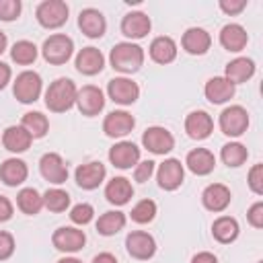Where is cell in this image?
<instances>
[{"label":"cell","instance_id":"obj_1","mask_svg":"<svg viewBox=\"0 0 263 263\" xmlns=\"http://www.w3.org/2000/svg\"><path fill=\"white\" fill-rule=\"evenodd\" d=\"M109 64L113 70H117L121 74H134L144 64V49L132 41L115 43L109 53Z\"/></svg>","mask_w":263,"mask_h":263},{"label":"cell","instance_id":"obj_15","mask_svg":"<svg viewBox=\"0 0 263 263\" xmlns=\"http://www.w3.org/2000/svg\"><path fill=\"white\" fill-rule=\"evenodd\" d=\"M134 127H136V117L123 109L111 111L103 119V132L109 138H123V136L132 134Z\"/></svg>","mask_w":263,"mask_h":263},{"label":"cell","instance_id":"obj_11","mask_svg":"<svg viewBox=\"0 0 263 263\" xmlns=\"http://www.w3.org/2000/svg\"><path fill=\"white\" fill-rule=\"evenodd\" d=\"M76 107L86 117L99 115L103 111V107H105V95H103V90L99 86H95V84H84L76 92Z\"/></svg>","mask_w":263,"mask_h":263},{"label":"cell","instance_id":"obj_24","mask_svg":"<svg viewBox=\"0 0 263 263\" xmlns=\"http://www.w3.org/2000/svg\"><path fill=\"white\" fill-rule=\"evenodd\" d=\"M236 92V86L232 82H228L224 76H214L205 82L203 86V95L212 105H222L228 103Z\"/></svg>","mask_w":263,"mask_h":263},{"label":"cell","instance_id":"obj_52","mask_svg":"<svg viewBox=\"0 0 263 263\" xmlns=\"http://www.w3.org/2000/svg\"><path fill=\"white\" fill-rule=\"evenodd\" d=\"M257 263H263V261H257Z\"/></svg>","mask_w":263,"mask_h":263},{"label":"cell","instance_id":"obj_3","mask_svg":"<svg viewBox=\"0 0 263 263\" xmlns=\"http://www.w3.org/2000/svg\"><path fill=\"white\" fill-rule=\"evenodd\" d=\"M74 53V41L66 33H53L49 35L41 45V55L51 66L66 64Z\"/></svg>","mask_w":263,"mask_h":263},{"label":"cell","instance_id":"obj_31","mask_svg":"<svg viewBox=\"0 0 263 263\" xmlns=\"http://www.w3.org/2000/svg\"><path fill=\"white\" fill-rule=\"evenodd\" d=\"M238 232H240L238 222H236V218H232V216H220V218H216L214 224H212V236H214L218 242H222V245L234 242V240L238 238Z\"/></svg>","mask_w":263,"mask_h":263},{"label":"cell","instance_id":"obj_43","mask_svg":"<svg viewBox=\"0 0 263 263\" xmlns=\"http://www.w3.org/2000/svg\"><path fill=\"white\" fill-rule=\"evenodd\" d=\"M16 245H14V236L6 230H0V261H6L12 257Z\"/></svg>","mask_w":263,"mask_h":263},{"label":"cell","instance_id":"obj_9","mask_svg":"<svg viewBox=\"0 0 263 263\" xmlns=\"http://www.w3.org/2000/svg\"><path fill=\"white\" fill-rule=\"evenodd\" d=\"M107 95L117 105H134L140 97V86L125 76H115L107 82Z\"/></svg>","mask_w":263,"mask_h":263},{"label":"cell","instance_id":"obj_39","mask_svg":"<svg viewBox=\"0 0 263 263\" xmlns=\"http://www.w3.org/2000/svg\"><path fill=\"white\" fill-rule=\"evenodd\" d=\"M70 220L78 226H86L92 218H95V208L90 203H76L72 210H70Z\"/></svg>","mask_w":263,"mask_h":263},{"label":"cell","instance_id":"obj_41","mask_svg":"<svg viewBox=\"0 0 263 263\" xmlns=\"http://www.w3.org/2000/svg\"><path fill=\"white\" fill-rule=\"evenodd\" d=\"M247 183H249V187L255 195H263V164L261 162L253 164V168L249 171Z\"/></svg>","mask_w":263,"mask_h":263},{"label":"cell","instance_id":"obj_14","mask_svg":"<svg viewBox=\"0 0 263 263\" xmlns=\"http://www.w3.org/2000/svg\"><path fill=\"white\" fill-rule=\"evenodd\" d=\"M39 173L45 181L53 185H62L68 181V164L58 152H45L39 160Z\"/></svg>","mask_w":263,"mask_h":263},{"label":"cell","instance_id":"obj_32","mask_svg":"<svg viewBox=\"0 0 263 263\" xmlns=\"http://www.w3.org/2000/svg\"><path fill=\"white\" fill-rule=\"evenodd\" d=\"M125 222H127V218H125L123 212L109 210V212H105V214L99 216V220H97V232L101 236H115L119 230L125 228Z\"/></svg>","mask_w":263,"mask_h":263},{"label":"cell","instance_id":"obj_48","mask_svg":"<svg viewBox=\"0 0 263 263\" xmlns=\"http://www.w3.org/2000/svg\"><path fill=\"white\" fill-rule=\"evenodd\" d=\"M10 78H12V70H10V66L4 64V62H0V90L6 88V84L10 82Z\"/></svg>","mask_w":263,"mask_h":263},{"label":"cell","instance_id":"obj_17","mask_svg":"<svg viewBox=\"0 0 263 263\" xmlns=\"http://www.w3.org/2000/svg\"><path fill=\"white\" fill-rule=\"evenodd\" d=\"M78 29L88 39H101L107 31V18L99 8H82L78 14Z\"/></svg>","mask_w":263,"mask_h":263},{"label":"cell","instance_id":"obj_18","mask_svg":"<svg viewBox=\"0 0 263 263\" xmlns=\"http://www.w3.org/2000/svg\"><path fill=\"white\" fill-rule=\"evenodd\" d=\"M119 29H121V35H125L127 39H144L152 29V21L146 12L132 10L121 18Z\"/></svg>","mask_w":263,"mask_h":263},{"label":"cell","instance_id":"obj_13","mask_svg":"<svg viewBox=\"0 0 263 263\" xmlns=\"http://www.w3.org/2000/svg\"><path fill=\"white\" fill-rule=\"evenodd\" d=\"M51 245L62 253H78L86 245V234L74 226H62L51 234Z\"/></svg>","mask_w":263,"mask_h":263},{"label":"cell","instance_id":"obj_33","mask_svg":"<svg viewBox=\"0 0 263 263\" xmlns=\"http://www.w3.org/2000/svg\"><path fill=\"white\" fill-rule=\"evenodd\" d=\"M16 208L27 216H35L43 208V195L35 187H23L16 193Z\"/></svg>","mask_w":263,"mask_h":263},{"label":"cell","instance_id":"obj_45","mask_svg":"<svg viewBox=\"0 0 263 263\" xmlns=\"http://www.w3.org/2000/svg\"><path fill=\"white\" fill-rule=\"evenodd\" d=\"M247 220H249V224H251L253 228H263V201H261V199L255 201V203L249 208Z\"/></svg>","mask_w":263,"mask_h":263},{"label":"cell","instance_id":"obj_25","mask_svg":"<svg viewBox=\"0 0 263 263\" xmlns=\"http://www.w3.org/2000/svg\"><path fill=\"white\" fill-rule=\"evenodd\" d=\"M185 164H187V168H189L193 175L205 177V175H210V173L214 171V166H216V156H214V152L208 150V148H193L191 152H187Z\"/></svg>","mask_w":263,"mask_h":263},{"label":"cell","instance_id":"obj_10","mask_svg":"<svg viewBox=\"0 0 263 263\" xmlns=\"http://www.w3.org/2000/svg\"><path fill=\"white\" fill-rule=\"evenodd\" d=\"M125 249H127L129 257H134L138 261H148L156 253V240L152 234H148L144 230H132L125 236Z\"/></svg>","mask_w":263,"mask_h":263},{"label":"cell","instance_id":"obj_50","mask_svg":"<svg viewBox=\"0 0 263 263\" xmlns=\"http://www.w3.org/2000/svg\"><path fill=\"white\" fill-rule=\"evenodd\" d=\"M6 45H8V37H6L4 31H0V55L6 51Z\"/></svg>","mask_w":263,"mask_h":263},{"label":"cell","instance_id":"obj_6","mask_svg":"<svg viewBox=\"0 0 263 263\" xmlns=\"http://www.w3.org/2000/svg\"><path fill=\"white\" fill-rule=\"evenodd\" d=\"M249 113L242 105H230L226 109H222L220 117H218V125L222 129L224 136L228 138H238L247 132L249 127Z\"/></svg>","mask_w":263,"mask_h":263},{"label":"cell","instance_id":"obj_21","mask_svg":"<svg viewBox=\"0 0 263 263\" xmlns=\"http://www.w3.org/2000/svg\"><path fill=\"white\" fill-rule=\"evenodd\" d=\"M74 66L80 74L84 76H95L99 72H103L105 68V55L101 53V49L97 47H82L78 53H76V60H74Z\"/></svg>","mask_w":263,"mask_h":263},{"label":"cell","instance_id":"obj_2","mask_svg":"<svg viewBox=\"0 0 263 263\" xmlns=\"http://www.w3.org/2000/svg\"><path fill=\"white\" fill-rule=\"evenodd\" d=\"M76 84L70 78H55L45 90V107L51 113H66L76 105Z\"/></svg>","mask_w":263,"mask_h":263},{"label":"cell","instance_id":"obj_26","mask_svg":"<svg viewBox=\"0 0 263 263\" xmlns=\"http://www.w3.org/2000/svg\"><path fill=\"white\" fill-rule=\"evenodd\" d=\"M27 177H29V168L27 162L21 158H6L0 164V181L6 187H18L27 181Z\"/></svg>","mask_w":263,"mask_h":263},{"label":"cell","instance_id":"obj_12","mask_svg":"<svg viewBox=\"0 0 263 263\" xmlns=\"http://www.w3.org/2000/svg\"><path fill=\"white\" fill-rule=\"evenodd\" d=\"M107 177V168L103 162L99 160H90V162H84V164H78L76 171H74V179H76V185L80 189H86V191H92L97 189Z\"/></svg>","mask_w":263,"mask_h":263},{"label":"cell","instance_id":"obj_8","mask_svg":"<svg viewBox=\"0 0 263 263\" xmlns=\"http://www.w3.org/2000/svg\"><path fill=\"white\" fill-rule=\"evenodd\" d=\"M156 181H158V187L160 189L175 191L185 181V166L181 164L179 158H166L156 168Z\"/></svg>","mask_w":263,"mask_h":263},{"label":"cell","instance_id":"obj_38","mask_svg":"<svg viewBox=\"0 0 263 263\" xmlns=\"http://www.w3.org/2000/svg\"><path fill=\"white\" fill-rule=\"evenodd\" d=\"M154 216H156V203L152 199H140L129 212V218L136 224H148L154 220Z\"/></svg>","mask_w":263,"mask_h":263},{"label":"cell","instance_id":"obj_28","mask_svg":"<svg viewBox=\"0 0 263 263\" xmlns=\"http://www.w3.org/2000/svg\"><path fill=\"white\" fill-rule=\"evenodd\" d=\"M134 197V187L125 177H113L105 185V199L113 205H125Z\"/></svg>","mask_w":263,"mask_h":263},{"label":"cell","instance_id":"obj_46","mask_svg":"<svg viewBox=\"0 0 263 263\" xmlns=\"http://www.w3.org/2000/svg\"><path fill=\"white\" fill-rule=\"evenodd\" d=\"M14 214V205L6 195H0V222H8Z\"/></svg>","mask_w":263,"mask_h":263},{"label":"cell","instance_id":"obj_36","mask_svg":"<svg viewBox=\"0 0 263 263\" xmlns=\"http://www.w3.org/2000/svg\"><path fill=\"white\" fill-rule=\"evenodd\" d=\"M37 53H39L37 45H35L33 41H27V39H21V41H16V43L10 47V58H12V62H16L18 66H29V64H33V62L37 60Z\"/></svg>","mask_w":263,"mask_h":263},{"label":"cell","instance_id":"obj_4","mask_svg":"<svg viewBox=\"0 0 263 263\" xmlns=\"http://www.w3.org/2000/svg\"><path fill=\"white\" fill-rule=\"evenodd\" d=\"M41 90H43V80L35 70L21 72L12 82V95L23 105L35 103L41 97Z\"/></svg>","mask_w":263,"mask_h":263},{"label":"cell","instance_id":"obj_44","mask_svg":"<svg viewBox=\"0 0 263 263\" xmlns=\"http://www.w3.org/2000/svg\"><path fill=\"white\" fill-rule=\"evenodd\" d=\"M218 6H220V10L224 14L234 16V14H240L247 8V0H220Z\"/></svg>","mask_w":263,"mask_h":263},{"label":"cell","instance_id":"obj_30","mask_svg":"<svg viewBox=\"0 0 263 263\" xmlns=\"http://www.w3.org/2000/svg\"><path fill=\"white\" fill-rule=\"evenodd\" d=\"M148 53H150L152 62H156V64H171L177 58V43L168 35L154 37L148 47Z\"/></svg>","mask_w":263,"mask_h":263},{"label":"cell","instance_id":"obj_23","mask_svg":"<svg viewBox=\"0 0 263 263\" xmlns=\"http://www.w3.org/2000/svg\"><path fill=\"white\" fill-rule=\"evenodd\" d=\"M249 43V35H247V29L238 23H228L220 29V45L226 49V51H232V53H238L247 47Z\"/></svg>","mask_w":263,"mask_h":263},{"label":"cell","instance_id":"obj_27","mask_svg":"<svg viewBox=\"0 0 263 263\" xmlns=\"http://www.w3.org/2000/svg\"><path fill=\"white\" fill-rule=\"evenodd\" d=\"M253 74H255V62H253L251 58H242V55L230 60V62L226 64V68H224V78H226L228 82H232L234 86H236V84H242V82H247V80H251Z\"/></svg>","mask_w":263,"mask_h":263},{"label":"cell","instance_id":"obj_5","mask_svg":"<svg viewBox=\"0 0 263 263\" xmlns=\"http://www.w3.org/2000/svg\"><path fill=\"white\" fill-rule=\"evenodd\" d=\"M70 8L64 0H43L35 8V18L43 29H60L66 25Z\"/></svg>","mask_w":263,"mask_h":263},{"label":"cell","instance_id":"obj_16","mask_svg":"<svg viewBox=\"0 0 263 263\" xmlns=\"http://www.w3.org/2000/svg\"><path fill=\"white\" fill-rule=\"evenodd\" d=\"M109 162L115 168L127 171V168L136 166L140 162V148L134 142L121 140V142H117V144H113L109 148Z\"/></svg>","mask_w":263,"mask_h":263},{"label":"cell","instance_id":"obj_40","mask_svg":"<svg viewBox=\"0 0 263 263\" xmlns=\"http://www.w3.org/2000/svg\"><path fill=\"white\" fill-rule=\"evenodd\" d=\"M21 10H23L21 0H0V21H4V23L16 21Z\"/></svg>","mask_w":263,"mask_h":263},{"label":"cell","instance_id":"obj_7","mask_svg":"<svg viewBox=\"0 0 263 263\" xmlns=\"http://www.w3.org/2000/svg\"><path fill=\"white\" fill-rule=\"evenodd\" d=\"M142 146L152 152V154H158V156H164L168 154L173 148H175V138L173 134L162 127V125H152L148 127L144 134H142Z\"/></svg>","mask_w":263,"mask_h":263},{"label":"cell","instance_id":"obj_19","mask_svg":"<svg viewBox=\"0 0 263 263\" xmlns=\"http://www.w3.org/2000/svg\"><path fill=\"white\" fill-rule=\"evenodd\" d=\"M181 47L189 55H203L212 47V35L201 27H189L181 37Z\"/></svg>","mask_w":263,"mask_h":263},{"label":"cell","instance_id":"obj_51","mask_svg":"<svg viewBox=\"0 0 263 263\" xmlns=\"http://www.w3.org/2000/svg\"><path fill=\"white\" fill-rule=\"evenodd\" d=\"M58 263H82L80 259H76V257H62Z\"/></svg>","mask_w":263,"mask_h":263},{"label":"cell","instance_id":"obj_34","mask_svg":"<svg viewBox=\"0 0 263 263\" xmlns=\"http://www.w3.org/2000/svg\"><path fill=\"white\" fill-rule=\"evenodd\" d=\"M21 125L31 134L33 140H39V138H43L49 132V119L41 111H29V113H25L23 119H21Z\"/></svg>","mask_w":263,"mask_h":263},{"label":"cell","instance_id":"obj_29","mask_svg":"<svg viewBox=\"0 0 263 263\" xmlns=\"http://www.w3.org/2000/svg\"><path fill=\"white\" fill-rule=\"evenodd\" d=\"M31 142H33V138L23 125H10L2 134V146L8 152H14V154H21V152L29 150Z\"/></svg>","mask_w":263,"mask_h":263},{"label":"cell","instance_id":"obj_42","mask_svg":"<svg viewBox=\"0 0 263 263\" xmlns=\"http://www.w3.org/2000/svg\"><path fill=\"white\" fill-rule=\"evenodd\" d=\"M154 168H156V162L154 160H140L136 166H134V179L138 183H146L152 175H154Z\"/></svg>","mask_w":263,"mask_h":263},{"label":"cell","instance_id":"obj_20","mask_svg":"<svg viewBox=\"0 0 263 263\" xmlns=\"http://www.w3.org/2000/svg\"><path fill=\"white\" fill-rule=\"evenodd\" d=\"M230 199H232V193H230V189L224 183H212L201 193L203 208L210 210V212H214V214L224 212L230 205Z\"/></svg>","mask_w":263,"mask_h":263},{"label":"cell","instance_id":"obj_47","mask_svg":"<svg viewBox=\"0 0 263 263\" xmlns=\"http://www.w3.org/2000/svg\"><path fill=\"white\" fill-rule=\"evenodd\" d=\"M191 263H218V257L214 253H210V251H201V253L193 255Z\"/></svg>","mask_w":263,"mask_h":263},{"label":"cell","instance_id":"obj_22","mask_svg":"<svg viewBox=\"0 0 263 263\" xmlns=\"http://www.w3.org/2000/svg\"><path fill=\"white\" fill-rule=\"evenodd\" d=\"M185 132L191 140H205L214 132V119L205 111H191L185 117Z\"/></svg>","mask_w":263,"mask_h":263},{"label":"cell","instance_id":"obj_37","mask_svg":"<svg viewBox=\"0 0 263 263\" xmlns=\"http://www.w3.org/2000/svg\"><path fill=\"white\" fill-rule=\"evenodd\" d=\"M43 208H47L49 212H66L70 208V193L60 189V187H51L43 193Z\"/></svg>","mask_w":263,"mask_h":263},{"label":"cell","instance_id":"obj_35","mask_svg":"<svg viewBox=\"0 0 263 263\" xmlns=\"http://www.w3.org/2000/svg\"><path fill=\"white\" fill-rule=\"evenodd\" d=\"M220 158H222V162H224L226 166L236 168V166H240V164L247 162V158H249V150H247V146L240 144V142H228V144L222 146V150H220Z\"/></svg>","mask_w":263,"mask_h":263},{"label":"cell","instance_id":"obj_49","mask_svg":"<svg viewBox=\"0 0 263 263\" xmlns=\"http://www.w3.org/2000/svg\"><path fill=\"white\" fill-rule=\"evenodd\" d=\"M92 263H117V259L111 253H99V255H95Z\"/></svg>","mask_w":263,"mask_h":263}]
</instances>
